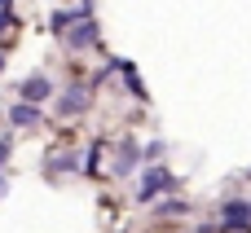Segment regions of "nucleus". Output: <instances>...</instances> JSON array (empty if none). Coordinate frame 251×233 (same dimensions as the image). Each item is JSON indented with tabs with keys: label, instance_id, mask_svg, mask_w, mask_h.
Here are the masks:
<instances>
[{
	"label": "nucleus",
	"instance_id": "nucleus-1",
	"mask_svg": "<svg viewBox=\"0 0 251 233\" xmlns=\"http://www.w3.org/2000/svg\"><path fill=\"white\" fill-rule=\"evenodd\" d=\"M163 189H176V181H172L163 167H150V172L141 176V185H137V198H141V203H150V198H154V194H163Z\"/></svg>",
	"mask_w": 251,
	"mask_h": 233
},
{
	"label": "nucleus",
	"instance_id": "nucleus-2",
	"mask_svg": "<svg viewBox=\"0 0 251 233\" xmlns=\"http://www.w3.org/2000/svg\"><path fill=\"white\" fill-rule=\"evenodd\" d=\"M221 220H225V229H251V203H225Z\"/></svg>",
	"mask_w": 251,
	"mask_h": 233
},
{
	"label": "nucleus",
	"instance_id": "nucleus-3",
	"mask_svg": "<svg viewBox=\"0 0 251 233\" xmlns=\"http://www.w3.org/2000/svg\"><path fill=\"white\" fill-rule=\"evenodd\" d=\"M93 40H97V26H93V18H84V22H79V26H71V35H66V44H71V48H88Z\"/></svg>",
	"mask_w": 251,
	"mask_h": 233
},
{
	"label": "nucleus",
	"instance_id": "nucleus-4",
	"mask_svg": "<svg viewBox=\"0 0 251 233\" xmlns=\"http://www.w3.org/2000/svg\"><path fill=\"white\" fill-rule=\"evenodd\" d=\"M57 106H62V115H79V110L88 106V88H66Z\"/></svg>",
	"mask_w": 251,
	"mask_h": 233
},
{
	"label": "nucleus",
	"instance_id": "nucleus-5",
	"mask_svg": "<svg viewBox=\"0 0 251 233\" xmlns=\"http://www.w3.org/2000/svg\"><path fill=\"white\" fill-rule=\"evenodd\" d=\"M49 93H53V84H49L44 75H35V79H26V84H22V97H26V101H44Z\"/></svg>",
	"mask_w": 251,
	"mask_h": 233
},
{
	"label": "nucleus",
	"instance_id": "nucleus-6",
	"mask_svg": "<svg viewBox=\"0 0 251 233\" xmlns=\"http://www.w3.org/2000/svg\"><path fill=\"white\" fill-rule=\"evenodd\" d=\"M13 123H18V128H31V123H35V106H31V101L13 106Z\"/></svg>",
	"mask_w": 251,
	"mask_h": 233
},
{
	"label": "nucleus",
	"instance_id": "nucleus-7",
	"mask_svg": "<svg viewBox=\"0 0 251 233\" xmlns=\"http://www.w3.org/2000/svg\"><path fill=\"white\" fill-rule=\"evenodd\" d=\"M4 189H9V185H4V176H0V198H4Z\"/></svg>",
	"mask_w": 251,
	"mask_h": 233
},
{
	"label": "nucleus",
	"instance_id": "nucleus-8",
	"mask_svg": "<svg viewBox=\"0 0 251 233\" xmlns=\"http://www.w3.org/2000/svg\"><path fill=\"white\" fill-rule=\"evenodd\" d=\"M0 4H9V0H0Z\"/></svg>",
	"mask_w": 251,
	"mask_h": 233
}]
</instances>
